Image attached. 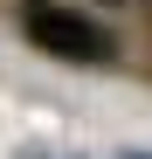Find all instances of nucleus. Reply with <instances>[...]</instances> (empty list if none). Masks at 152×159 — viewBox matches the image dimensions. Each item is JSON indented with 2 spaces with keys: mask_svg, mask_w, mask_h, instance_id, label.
Listing matches in <instances>:
<instances>
[{
  "mask_svg": "<svg viewBox=\"0 0 152 159\" xmlns=\"http://www.w3.org/2000/svg\"><path fill=\"white\" fill-rule=\"evenodd\" d=\"M145 14H152V0H145Z\"/></svg>",
  "mask_w": 152,
  "mask_h": 159,
  "instance_id": "obj_2",
  "label": "nucleus"
},
{
  "mask_svg": "<svg viewBox=\"0 0 152 159\" xmlns=\"http://www.w3.org/2000/svg\"><path fill=\"white\" fill-rule=\"evenodd\" d=\"M28 35H35V48H48V56H62V62H111L118 56L111 28H97V21L76 14V7H48V0L28 7Z\"/></svg>",
  "mask_w": 152,
  "mask_h": 159,
  "instance_id": "obj_1",
  "label": "nucleus"
}]
</instances>
